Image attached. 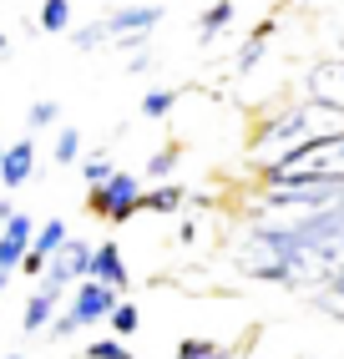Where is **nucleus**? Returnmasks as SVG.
Wrapping results in <instances>:
<instances>
[{
    "label": "nucleus",
    "instance_id": "obj_1",
    "mask_svg": "<svg viewBox=\"0 0 344 359\" xmlns=\"http://www.w3.org/2000/svg\"><path fill=\"white\" fill-rule=\"evenodd\" d=\"M243 269L263 283L324 289L344 269V198L334 208L304 212V218L253 228L249 248H243Z\"/></svg>",
    "mask_w": 344,
    "mask_h": 359
},
{
    "label": "nucleus",
    "instance_id": "obj_2",
    "mask_svg": "<svg viewBox=\"0 0 344 359\" xmlns=\"http://www.w3.org/2000/svg\"><path fill=\"white\" fill-rule=\"evenodd\" d=\"M117 289H107V283H91V278H81L77 289H71V299H66V309H56V319H51V339H77L81 329H91V324H107V314L117 309Z\"/></svg>",
    "mask_w": 344,
    "mask_h": 359
},
{
    "label": "nucleus",
    "instance_id": "obj_3",
    "mask_svg": "<svg viewBox=\"0 0 344 359\" xmlns=\"http://www.w3.org/2000/svg\"><path fill=\"white\" fill-rule=\"evenodd\" d=\"M137 198H142V177L117 167L102 187H91V212H96V218H112V223H127L137 212Z\"/></svg>",
    "mask_w": 344,
    "mask_h": 359
},
{
    "label": "nucleus",
    "instance_id": "obj_4",
    "mask_svg": "<svg viewBox=\"0 0 344 359\" xmlns=\"http://www.w3.org/2000/svg\"><path fill=\"white\" fill-rule=\"evenodd\" d=\"M319 111H329V107H319V102H314V107H299V111H284L279 122H268V127L258 132V142H263V147H284V152H289V147H304V142L324 137V132L314 127V116H319Z\"/></svg>",
    "mask_w": 344,
    "mask_h": 359
},
{
    "label": "nucleus",
    "instance_id": "obj_5",
    "mask_svg": "<svg viewBox=\"0 0 344 359\" xmlns=\"http://www.w3.org/2000/svg\"><path fill=\"white\" fill-rule=\"evenodd\" d=\"M91 273V243H81V238H66V248L56 258H46V269H41V289H56L66 294L71 289V278H86Z\"/></svg>",
    "mask_w": 344,
    "mask_h": 359
},
{
    "label": "nucleus",
    "instance_id": "obj_6",
    "mask_svg": "<svg viewBox=\"0 0 344 359\" xmlns=\"http://www.w3.org/2000/svg\"><path fill=\"white\" fill-rule=\"evenodd\" d=\"M66 238H71L66 218H46V223H36V238H31V253L20 258V273H26V278H41V269H46V258H56V253L66 248Z\"/></svg>",
    "mask_w": 344,
    "mask_h": 359
},
{
    "label": "nucleus",
    "instance_id": "obj_7",
    "mask_svg": "<svg viewBox=\"0 0 344 359\" xmlns=\"http://www.w3.org/2000/svg\"><path fill=\"white\" fill-rule=\"evenodd\" d=\"M31 238H36V223H31V212H11L6 223H0V273H15L20 269V258L31 253Z\"/></svg>",
    "mask_w": 344,
    "mask_h": 359
},
{
    "label": "nucleus",
    "instance_id": "obj_8",
    "mask_svg": "<svg viewBox=\"0 0 344 359\" xmlns=\"http://www.w3.org/2000/svg\"><path fill=\"white\" fill-rule=\"evenodd\" d=\"M91 283H107V289H127L132 273H127V258H121V243L117 238H102V243H91Z\"/></svg>",
    "mask_w": 344,
    "mask_h": 359
},
{
    "label": "nucleus",
    "instance_id": "obj_9",
    "mask_svg": "<svg viewBox=\"0 0 344 359\" xmlns=\"http://www.w3.org/2000/svg\"><path fill=\"white\" fill-rule=\"evenodd\" d=\"M162 20V6H127V11H112L102 26H107V41L117 36H147Z\"/></svg>",
    "mask_w": 344,
    "mask_h": 359
},
{
    "label": "nucleus",
    "instance_id": "obj_10",
    "mask_svg": "<svg viewBox=\"0 0 344 359\" xmlns=\"http://www.w3.org/2000/svg\"><path fill=\"white\" fill-rule=\"evenodd\" d=\"M31 177H36V142L31 137L26 142H11L6 157H0V182L15 193V187H26Z\"/></svg>",
    "mask_w": 344,
    "mask_h": 359
},
{
    "label": "nucleus",
    "instance_id": "obj_11",
    "mask_svg": "<svg viewBox=\"0 0 344 359\" xmlns=\"http://www.w3.org/2000/svg\"><path fill=\"white\" fill-rule=\"evenodd\" d=\"M56 309H61V294L36 283L31 299H26V309H20V329H26V334H46V329H51V319H56Z\"/></svg>",
    "mask_w": 344,
    "mask_h": 359
},
{
    "label": "nucleus",
    "instance_id": "obj_12",
    "mask_svg": "<svg viewBox=\"0 0 344 359\" xmlns=\"http://www.w3.org/2000/svg\"><path fill=\"white\" fill-rule=\"evenodd\" d=\"M314 102L344 116V66H324V71L314 76Z\"/></svg>",
    "mask_w": 344,
    "mask_h": 359
},
{
    "label": "nucleus",
    "instance_id": "obj_13",
    "mask_svg": "<svg viewBox=\"0 0 344 359\" xmlns=\"http://www.w3.org/2000/svg\"><path fill=\"white\" fill-rule=\"evenodd\" d=\"M183 203H187V193L178 182H157L152 193L142 187V198H137V212H183Z\"/></svg>",
    "mask_w": 344,
    "mask_h": 359
},
{
    "label": "nucleus",
    "instance_id": "obj_14",
    "mask_svg": "<svg viewBox=\"0 0 344 359\" xmlns=\"http://www.w3.org/2000/svg\"><path fill=\"white\" fill-rule=\"evenodd\" d=\"M107 324H112V339H132V334L142 329V309L132 299H117V309L107 314Z\"/></svg>",
    "mask_w": 344,
    "mask_h": 359
},
{
    "label": "nucleus",
    "instance_id": "obj_15",
    "mask_svg": "<svg viewBox=\"0 0 344 359\" xmlns=\"http://www.w3.org/2000/svg\"><path fill=\"white\" fill-rule=\"evenodd\" d=\"M41 31L46 36H61L66 26H71V0H41Z\"/></svg>",
    "mask_w": 344,
    "mask_h": 359
},
{
    "label": "nucleus",
    "instance_id": "obj_16",
    "mask_svg": "<svg viewBox=\"0 0 344 359\" xmlns=\"http://www.w3.org/2000/svg\"><path fill=\"white\" fill-rule=\"evenodd\" d=\"M51 162H56V167H77V162H81V132H77V127H61V132H56Z\"/></svg>",
    "mask_w": 344,
    "mask_h": 359
},
{
    "label": "nucleus",
    "instance_id": "obj_17",
    "mask_svg": "<svg viewBox=\"0 0 344 359\" xmlns=\"http://www.w3.org/2000/svg\"><path fill=\"white\" fill-rule=\"evenodd\" d=\"M233 20V0H218V6H208L203 11V20H198V41H213L218 31H223Z\"/></svg>",
    "mask_w": 344,
    "mask_h": 359
},
{
    "label": "nucleus",
    "instance_id": "obj_18",
    "mask_svg": "<svg viewBox=\"0 0 344 359\" xmlns=\"http://www.w3.org/2000/svg\"><path fill=\"white\" fill-rule=\"evenodd\" d=\"M172 172H178V147H157L152 157H147V177L152 182H167Z\"/></svg>",
    "mask_w": 344,
    "mask_h": 359
},
{
    "label": "nucleus",
    "instance_id": "obj_19",
    "mask_svg": "<svg viewBox=\"0 0 344 359\" xmlns=\"http://www.w3.org/2000/svg\"><path fill=\"white\" fill-rule=\"evenodd\" d=\"M172 359H228V349L213 344V339H183Z\"/></svg>",
    "mask_w": 344,
    "mask_h": 359
},
{
    "label": "nucleus",
    "instance_id": "obj_20",
    "mask_svg": "<svg viewBox=\"0 0 344 359\" xmlns=\"http://www.w3.org/2000/svg\"><path fill=\"white\" fill-rule=\"evenodd\" d=\"M172 107H178V91H147V97H142V116H147V122H162Z\"/></svg>",
    "mask_w": 344,
    "mask_h": 359
},
{
    "label": "nucleus",
    "instance_id": "obj_21",
    "mask_svg": "<svg viewBox=\"0 0 344 359\" xmlns=\"http://www.w3.org/2000/svg\"><path fill=\"white\" fill-rule=\"evenodd\" d=\"M117 172V162H112V152H102V157H86L81 162V177H86V187H102L107 177Z\"/></svg>",
    "mask_w": 344,
    "mask_h": 359
},
{
    "label": "nucleus",
    "instance_id": "obj_22",
    "mask_svg": "<svg viewBox=\"0 0 344 359\" xmlns=\"http://www.w3.org/2000/svg\"><path fill=\"white\" fill-rule=\"evenodd\" d=\"M319 304H324L329 314H339V319H344V269L324 283V289H319Z\"/></svg>",
    "mask_w": 344,
    "mask_h": 359
},
{
    "label": "nucleus",
    "instance_id": "obj_23",
    "mask_svg": "<svg viewBox=\"0 0 344 359\" xmlns=\"http://www.w3.org/2000/svg\"><path fill=\"white\" fill-rule=\"evenodd\" d=\"M86 359H132V349L121 339H91L86 344Z\"/></svg>",
    "mask_w": 344,
    "mask_h": 359
},
{
    "label": "nucleus",
    "instance_id": "obj_24",
    "mask_svg": "<svg viewBox=\"0 0 344 359\" xmlns=\"http://www.w3.org/2000/svg\"><path fill=\"white\" fill-rule=\"evenodd\" d=\"M56 116H61L56 102H36V107L26 111V122H31V132H41V127H56Z\"/></svg>",
    "mask_w": 344,
    "mask_h": 359
},
{
    "label": "nucleus",
    "instance_id": "obj_25",
    "mask_svg": "<svg viewBox=\"0 0 344 359\" xmlns=\"http://www.w3.org/2000/svg\"><path fill=\"white\" fill-rule=\"evenodd\" d=\"M263 46H268V26H263V31H258V36L238 51V71H253V66H258V56H263Z\"/></svg>",
    "mask_w": 344,
    "mask_h": 359
},
{
    "label": "nucleus",
    "instance_id": "obj_26",
    "mask_svg": "<svg viewBox=\"0 0 344 359\" xmlns=\"http://www.w3.org/2000/svg\"><path fill=\"white\" fill-rule=\"evenodd\" d=\"M11 212H15V203H11V198H0V223H6Z\"/></svg>",
    "mask_w": 344,
    "mask_h": 359
},
{
    "label": "nucleus",
    "instance_id": "obj_27",
    "mask_svg": "<svg viewBox=\"0 0 344 359\" xmlns=\"http://www.w3.org/2000/svg\"><path fill=\"white\" fill-rule=\"evenodd\" d=\"M11 278H15V273H0V294H6V289H11Z\"/></svg>",
    "mask_w": 344,
    "mask_h": 359
},
{
    "label": "nucleus",
    "instance_id": "obj_28",
    "mask_svg": "<svg viewBox=\"0 0 344 359\" xmlns=\"http://www.w3.org/2000/svg\"><path fill=\"white\" fill-rule=\"evenodd\" d=\"M0 56H11V41H6V36H0Z\"/></svg>",
    "mask_w": 344,
    "mask_h": 359
},
{
    "label": "nucleus",
    "instance_id": "obj_29",
    "mask_svg": "<svg viewBox=\"0 0 344 359\" xmlns=\"http://www.w3.org/2000/svg\"><path fill=\"white\" fill-rule=\"evenodd\" d=\"M6 359H26V354H6Z\"/></svg>",
    "mask_w": 344,
    "mask_h": 359
},
{
    "label": "nucleus",
    "instance_id": "obj_30",
    "mask_svg": "<svg viewBox=\"0 0 344 359\" xmlns=\"http://www.w3.org/2000/svg\"><path fill=\"white\" fill-rule=\"evenodd\" d=\"M0 157H6V147H0Z\"/></svg>",
    "mask_w": 344,
    "mask_h": 359
}]
</instances>
